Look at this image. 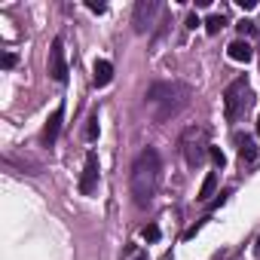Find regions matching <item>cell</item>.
<instances>
[{"instance_id":"6da1fadb","label":"cell","mask_w":260,"mask_h":260,"mask_svg":"<svg viewBox=\"0 0 260 260\" xmlns=\"http://www.w3.org/2000/svg\"><path fill=\"white\" fill-rule=\"evenodd\" d=\"M159 153L153 147L141 150L135 166H132V196H135V205L147 208L156 196V187H159Z\"/></svg>"},{"instance_id":"7a4b0ae2","label":"cell","mask_w":260,"mask_h":260,"mask_svg":"<svg viewBox=\"0 0 260 260\" xmlns=\"http://www.w3.org/2000/svg\"><path fill=\"white\" fill-rule=\"evenodd\" d=\"M251 101H254V92H251L248 80H245V77H236V80L226 86V92H223V113H226V122H239V119L245 116V110L251 107Z\"/></svg>"},{"instance_id":"3957f363","label":"cell","mask_w":260,"mask_h":260,"mask_svg":"<svg viewBox=\"0 0 260 260\" xmlns=\"http://www.w3.org/2000/svg\"><path fill=\"white\" fill-rule=\"evenodd\" d=\"M49 77L55 83L68 80V61H64V43H61V37H55L52 49H49Z\"/></svg>"},{"instance_id":"277c9868","label":"cell","mask_w":260,"mask_h":260,"mask_svg":"<svg viewBox=\"0 0 260 260\" xmlns=\"http://www.w3.org/2000/svg\"><path fill=\"white\" fill-rule=\"evenodd\" d=\"M98 156L95 153H86V166H83V175H80V193L83 196H92L98 190Z\"/></svg>"},{"instance_id":"5b68a950","label":"cell","mask_w":260,"mask_h":260,"mask_svg":"<svg viewBox=\"0 0 260 260\" xmlns=\"http://www.w3.org/2000/svg\"><path fill=\"white\" fill-rule=\"evenodd\" d=\"M156 0H138L135 4V16H132V25H135V31L138 34H144L147 28H150V22H153V16H156Z\"/></svg>"},{"instance_id":"8992f818","label":"cell","mask_w":260,"mask_h":260,"mask_svg":"<svg viewBox=\"0 0 260 260\" xmlns=\"http://www.w3.org/2000/svg\"><path fill=\"white\" fill-rule=\"evenodd\" d=\"M61 116H64V107H55V110L49 113L46 125H43V144H46V147H52V144H55V138H58V128H61Z\"/></svg>"},{"instance_id":"52a82bcc","label":"cell","mask_w":260,"mask_h":260,"mask_svg":"<svg viewBox=\"0 0 260 260\" xmlns=\"http://www.w3.org/2000/svg\"><path fill=\"white\" fill-rule=\"evenodd\" d=\"M113 80V64L107 61V58H98L95 64H92V83L95 86H107Z\"/></svg>"},{"instance_id":"ba28073f","label":"cell","mask_w":260,"mask_h":260,"mask_svg":"<svg viewBox=\"0 0 260 260\" xmlns=\"http://www.w3.org/2000/svg\"><path fill=\"white\" fill-rule=\"evenodd\" d=\"M226 52H230V58H233V61H251V55H254L248 40H236V43H230V46H226Z\"/></svg>"},{"instance_id":"9c48e42d","label":"cell","mask_w":260,"mask_h":260,"mask_svg":"<svg viewBox=\"0 0 260 260\" xmlns=\"http://www.w3.org/2000/svg\"><path fill=\"white\" fill-rule=\"evenodd\" d=\"M236 144H239V156H242V162H254V159H257V144H254L248 135H245V138L236 135Z\"/></svg>"},{"instance_id":"30bf717a","label":"cell","mask_w":260,"mask_h":260,"mask_svg":"<svg viewBox=\"0 0 260 260\" xmlns=\"http://www.w3.org/2000/svg\"><path fill=\"white\" fill-rule=\"evenodd\" d=\"M214 187H217V175L211 172V175H208V178L202 181V187H199V202H205V199H208V196L214 193Z\"/></svg>"},{"instance_id":"8fae6325","label":"cell","mask_w":260,"mask_h":260,"mask_svg":"<svg viewBox=\"0 0 260 260\" xmlns=\"http://www.w3.org/2000/svg\"><path fill=\"white\" fill-rule=\"evenodd\" d=\"M223 25H226L223 16H208V19H205V31H208V34H220Z\"/></svg>"},{"instance_id":"7c38bea8","label":"cell","mask_w":260,"mask_h":260,"mask_svg":"<svg viewBox=\"0 0 260 260\" xmlns=\"http://www.w3.org/2000/svg\"><path fill=\"white\" fill-rule=\"evenodd\" d=\"M141 239H144V242H156V239H159V226H156V223H147V226L141 230Z\"/></svg>"},{"instance_id":"4fadbf2b","label":"cell","mask_w":260,"mask_h":260,"mask_svg":"<svg viewBox=\"0 0 260 260\" xmlns=\"http://www.w3.org/2000/svg\"><path fill=\"white\" fill-rule=\"evenodd\" d=\"M208 156H211V162H214L217 169H223V166H226V156H223V150H220V147H211V150H208Z\"/></svg>"},{"instance_id":"5bb4252c","label":"cell","mask_w":260,"mask_h":260,"mask_svg":"<svg viewBox=\"0 0 260 260\" xmlns=\"http://www.w3.org/2000/svg\"><path fill=\"white\" fill-rule=\"evenodd\" d=\"M86 138L95 141L98 138V116H89V125H86Z\"/></svg>"},{"instance_id":"9a60e30c","label":"cell","mask_w":260,"mask_h":260,"mask_svg":"<svg viewBox=\"0 0 260 260\" xmlns=\"http://www.w3.org/2000/svg\"><path fill=\"white\" fill-rule=\"evenodd\" d=\"M236 28H239V34H254V31H257V28H254V22H245V19H242Z\"/></svg>"},{"instance_id":"2e32d148","label":"cell","mask_w":260,"mask_h":260,"mask_svg":"<svg viewBox=\"0 0 260 260\" xmlns=\"http://www.w3.org/2000/svg\"><path fill=\"white\" fill-rule=\"evenodd\" d=\"M16 61H19V58H16V52H7V55H4V68H7V71H10V68H16Z\"/></svg>"},{"instance_id":"e0dca14e","label":"cell","mask_w":260,"mask_h":260,"mask_svg":"<svg viewBox=\"0 0 260 260\" xmlns=\"http://www.w3.org/2000/svg\"><path fill=\"white\" fill-rule=\"evenodd\" d=\"M86 7H89V10H92V13H98V16H101V13H104V10H107V7H104V4H95V0H89V4H86Z\"/></svg>"},{"instance_id":"ac0fdd59","label":"cell","mask_w":260,"mask_h":260,"mask_svg":"<svg viewBox=\"0 0 260 260\" xmlns=\"http://www.w3.org/2000/svg\"><path fill=\"white\" fill-rule=\"evenodd\" d=\"M226 196H230V193H220V196H217V199H214V205H211V208H220V205H223V202H226Z\"/></svg>"},{"instance_id":"d6986e66","label":"cell","mask_w":260,"mask_h":260,"mask_svg":"<svg viewBox=\"0 0 260 260\" xmlns=\"http://www.w3.org/2000/svg\"><path fill=\"white\" fill-rule=\"evenodd\" d=\"M239 7H242V10H254L257 4H254V0H239Z\"/></svg>"},{"instance_id":"ffe728a7","label":"cell","mask_w":260,"mask_h":260,"mask_svg":"<svg viewBox=\"0 0 260 260\" xmlns=\"http://www.w3.org/2000/svg\"><path fill=\"white\" fill-rule=\"evenodd\" d=\"M254 254H257V257H260V239H257V248H254Z\"/></svg>"},{"instance_id":"44dd1931","label":"cell","mask_w":260,"mask_h":260,"mask_svg":"<svg viewBox=\"0 0 260 260\" xmlns=\"http://www.w3.org/2000/svg\"><path fill=\"white\" fill-rule=\"evenodd\" d=\"M135 260H147V254H138V257H135Z\"/></svg>"},{"instance_id":"7402d4cb","label":"cell","mask_w":260,"mask_h":260,"mask_svg":"<svg viewBox=\"0 0 260 260\" xmlns=\"http://www.w3.org/2000/svg\"><path fill=\"white\" fill-rule=\"evenodd\" d=\"M257 135H260V116H257Z\"/></svg>"}]
</instances>
